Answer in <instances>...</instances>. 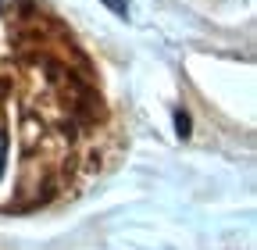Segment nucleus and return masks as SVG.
Masks as SVG:
<instances>
[{
	"instance_id": "nucleus-1",
	"label": "nucleus",
	"mask_w": 257,
	"mask_h": 250,
	"mask_svg": "<svg viewBox=\"0 0 257 250\" xmlns=\"http://www.w3.org/2000/svg\"><path fill=\"white\" fill-rule=\"evenodd\" d=\"M104 8H111L118 18H128V0H100Z\"/></svg>"
},
{
	"instance_id": "nucleus-2",
	"label": "nucleus",
	"mask_w": 257,
	"mask_h": 250,
	"mask_svg": "<svg viewBox=\"0 0 257 250\" xmlns=\"http://www.w3.org/2000/svg\"><path fill=\"white\" fill-rule=\"evenodd\" d=\"M4 161H8V136L0 133V172H4Z\"/></svg>"
}]
</instances>
